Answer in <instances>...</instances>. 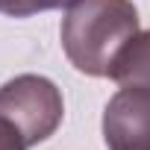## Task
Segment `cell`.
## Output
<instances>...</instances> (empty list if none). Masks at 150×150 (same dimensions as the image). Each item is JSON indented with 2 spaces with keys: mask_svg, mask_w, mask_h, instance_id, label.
I'll list each match as a JSON object with an SVG mask.
<instances>
[{
  "mask_svg": "<svg viewBox=\"0 0 150 150\" xmlns=\"http://www.w3.org/2000/svg\"><path fill=\"white\" fill-rule=\"evenodd\" d=\"M106 77L121 88H150V30H138L118 50Z\"/></svg>",
  "mask_w": 150,
  "mask_h": 150,
  "instance_id": "cell-4",
  "label": "cell"
},
{
  "mask_svg": "<svg viewBox=\"0 0 150 150\" xmlns=\"http://www.w3.org/2000/svg\"><path fill=\"white\" fill-rule=\"evenodd\" d=\"M135 33L138 9L132 0H74L59 27L68 62L86 77H106L112 59Z\"/></svg>",
  "mask_w": 150,
  "mask_h": 150,
  "instance_id": "cell-1",
  "label": "cell"
},
{
  "mask_svg": "<svg viewBox=\"0 0 150 150\" xmlns=\"http://www.w3.org/2000/svg\"><path fill=\"white\" fill-rule=\"evenodd\" d=\"M106 150H150V88H118L103 109Z\"/></svg>",
  "mask_w": 150,
  "mask_h": 150,
  "instance_id": "cell-3",
  "label": "cell"
},
{
  "mask_svg": "<svg viewBox=\"0 0 150 150\" xmlns=\"http://www.w3.org/2000/svg\"><path fill=\"white\" fill-rule=\"evenodd\" d=\"M0 150H30L24 132H21L6 115H0Z\"/></svg>",
  "mask_w": 150,
  "mask_h": 150,
  "instance_id": "cell-6",
  "label": "cell"
},
{
  "mask_svg": "<svg viewBox=\"0 0 150 150\" xmlns=\"http://www.w3.org/2000/svg\"><path fill=\"white\" fill-rule=\"evenodd\" d=\"M0 115H6L24 132L27 144L35 147L59 129L65 100L53 80L38 74H18L0 86Z\"/></svg>",
  "mask_w": 150,
  "mask_h": 150,
  "instance_id": "cell-2",
  "label": "cell"
},
{
  "mask_svg": "<svg viewBox=\"0 0 150 150\" xmlns=\"http://www.w3.org/2000/svg\"><path fill=\"white\" fill-rule=\"evenodd\" d=\"M74 0H0V12L9 18H33L38 12H50V9H65Z\"/></svg>",
  "mask_w": 150,
  "mask_h": 150,
  "instance_id": "cell-5",
  "label": "cell"
}]
</instances>
